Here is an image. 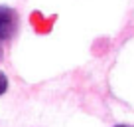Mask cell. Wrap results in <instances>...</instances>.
<instances>
[{
  "label": "cell",
  "mask_w": 134,
  "mask_h": 127,
  "mask_svg": "<svg viewBox=\"0 0 134 127\" xmlns=\"http://www.w3.org/2000/svg\"><path fill=\"white\" fill-rule=\"evenodd\" d=\"M20 18L18 12L10 6H0V42H8L16 36Z\"/></svg>",
  "instance_id": "1"
},
{
  "label": "cell",
  "mask_w": 134,
  "mask_h": 127,
  "mask_svg": "<svg viewBox=\"0 0 134 127\" xmlns=\"http://www.w3.org/2000/svg\"><path fill=\"white\" fill-rule=\"evenodd\" d=\"M116 127H128V125H116Z\"/></svg>",
  "instance_id": "3"
},
{
  "label": "cell",
  "mask_w": 134,
  "mask_h": 127,
  "mask_svg": "<svg viewBox=\"0 0 134 127\" xmlns=\"http://www.w3.org/2000/svg\"><path fill=\"white\" fill-rule=\"evenodd\" d=\"M8 91V77H6L4 72H0V95Z\"/></svg>",
  "instance_id": "2"
}]
</instances>
